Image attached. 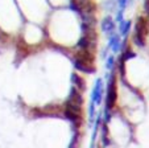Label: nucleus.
<instances>
[{
	"label": "nucleus",
	"instance_id": "1",
	"mask_svg": "<svg viewBox=\"0 0 149 148\" xmlns=\"http://www.w3.org/2000/svg\"><path fill=\"white\" fill-rule=\"evenodd\" d=\"M70 8L79 12L81 15H94V12L96 11L95 3L88 0H71Z\"/></svg>",
	"mask_w": 149,
	"mask_h": 148
},
{
	"label": "nucleus",
	"instance_id": "2",
	"mask_svg": "<svg viewBox=\"0 0 149 148\" xmlns=\"http://www.w3.org/2000/svg\"><path fill=\"white\" fill-rule=\"evenodd\" d=\"M116 98H118V93H116V86H115V78H111L110 85H108L107 90V99H106V110L110 111L116 103Z\"/></svg>",
	"mask_w": 149,
	"mask_h": 148
},
{
	"label": "nucleus",
	"instance_id": "3",
	"mask_svg": "<svg viewBox=\"0 0 149 148\" xmlns=\"http://www.w3.org/2000/svg\"><path fill=\"white\" fill-rule=\"evenodd\" d=\"M136 34H140L145 39V36L148 34V21L144 17H139L137 24H136Z\"/></svg>",
	"mask_w": 149,
	"mask_h": 148
},
{
	"label": "nucleus",
	"instance_id": "4",
	"mask_svg": "<svg viewBox=\"0 0 149 148\" xmlns=\"http://www.w3.org/2000/svg\"><path fill=\"white\" fill-rule=\"evenodd\" d=\"M66 102L73 103V105H77V106H82V103H83V98H82V95L78 93V90H77L75 87H73Z\"/></svg>",
	"mask_w": 149,
	"mask_h": 148
},
{
	"label": "nucleus",
	"instance_id": "5",
	"mask_svg": "<svg viewBox=\"0 0 149 148\" xmlns=\"http://www.w3.org/2000/svg\"><path fill=\"white\" fill-rule=\"evenodd\" d=\"M75 60L82 62H86V64H91L93 65L94 61V56L90 53V51H79L78 53L75 54Z\"/></svg>",
	"mask_w": 149,
	"mask_h": 148
},
{
	"label": "nucleus",
	"instance_id": "6",
	"mask_svg": "<svg viewBox=\"0 0 149 148\" xmlns=\"http://www.w3.org/2000/svg\"><path fill=\"white\" fill-rule=\"evenodd\" d=\"M102 79L98 78V81H96L95 83V87H94V91H93V95H91V99H93L94 103H100L102 101Z\"/></svg>",
	"mask_w": 149,
	"mask_h": 148
},
{
	"label": "nucleus",
	"instance_id": "7",
	"mask_svg": "<svg viewBox=\"0 0 149 148\" xmlns=\"http://www.w3.org/2000/svg\"><path fill=\"white\" fill-rule=\"evenodd\" d=\"M74 66H75V69L81 70V72H84V73H94L95 72V69H94V66L91 64H86V62L78 61V60L74 61Z\"/></svg>",
	"mask_w": 149,
	"mask_h": 148
},
{
	"label": "nucleus",
	"instance_id": "8",
	"mask_svg": "<svg viewBox=\"0 0 149 148\" xmlns=\"http://www.w3.org/2000/svg\"><path fill=\"white\" fill-rule=\"evenodd\" d=\"M113 27H115V24H113L112 19H111L110 16L104 17L103 21H102V29H103V32H107V33H110V32H112Z\"/></svg>",
	"mask_w": 149,
	"mask_h": 148
},
{
	"label": "nucleus",
	"instance_id": "9",
	"mask_svg": "<svg viewBox=\"0 0 149 148\" xmlns=\"http://www.w3.org/2000/svg\"><path fill=\"white\" fill-rule=\"evenodd\" d=\"M95 45L91 44L90 41H88V39H86V37H82V39H79L78 44H77V48H79L81 51H88L90 48H94Z\"/></svg>",
	"mask_w": 149,
	"mask_h": 148
},
{
	"label": "nucleus",
	"instance_id": "10",
	"mask_svg": "<svg viewBox=\"0 0 149 148\" xmlns=\"http://www.w3.org/2000/svg\"><path fill=\"white\" fill-rule=\"evenodd\" d=\"M71 81L75 83V86L78 87L79 90H84L86 89V82H84V79L82 78V77H79L78 74H71Z\"/></svg>",
	"mask_w": 149,
	"mask_h": 148
},
{
	"label": "nucleus",
	"instance_id": "11",
	"mask_svg": "<svg viewBox=\"0 0 149 148\" xmlns=\"http://www.w3.org/2000/svg\"><path fill=\"white\" fill-rule=\"evenodd\" d=\"M82 20H83V25L86 27L94 28V25L96 24V17L94 15H82Z\"/></svg>",
	"mask_w": 149,
	"mask_h": 148
},
{
	"label": "nucleus",
	"instance_id": "12",
	"mask_svg": "<svg viewBox=\"0 0 149 148\" xmlns=\"http://www.w3.org/2000/svg\"><path fill=\"white\" fill-rule=\"evenodd\" d=\"M108 46H112V51L115 52H118L119 49H120V39H119V36H115V37H112L111 39V41H110V45Z\"/></svg>",
	"mask_w": 149,
	"mask_h": 148
},
{
	"label": "nucleus",
	"instance_id": "13",
	"mask_svg": "<svg viewBox=\"0 0 149 148\" xmlns=\"http://www.w3.org/2000/svg\"><path fill=\"white\" fill-rule=\"evenodd\" d=\"M131 29V21H121L120 24V32L123 36H127Z\"/></svg>",
	"mask_w": 149,
	"mask_h": 148
},
{
	"label": "nucleus",
	"instance_id": "14",
	"mask_svg": "<svg viewBox=\"0 0 149 148\" xmlns=\"http://www.w3.org/2000/svg\"><path fill=\"white\" fill-rule=\"evenodd\" d=\"M133 40H135V44L137 45V46H144V45H145V39H144L143 36H140V34H136L135 33Z\"/></svg>",
	"mask_w": 149,
	"mask_h": 148
},
{
	"label": "nucleus",
	"instance_id": "15",
	"mask_svg": "<svg viewBox=\"0 0 149 148\" xmlns=\"http://www.w3.org/2000/svg\"><path fill=\"white\" fill-rule=\"evenodd\" d=\"M133 57H136V54L133 53L132 51H130V49H128V51L124 52V54H123V57H121V60H123V61H127V60L133 58Z\"/></svg>",
	"mask_w": 149,
	"mask_h": 148
},
{
	"label": "nucleus",
	"instance_id": "16",
	"mask_svg": "<svg viewBox=\"0 0 149 148\" xmlns=\"http://www.w3.org/2000/svg\"><path fill=\"white\" fill-rule=\"evenodd\" d=\"M112 66H113V57H108L106 67H107V69H112Z\"/></svg>",
	"mask_w": 149,
	"mask_h": 148
},
{
	"label": "nucleus",
	"instance_id": "17",
	"mask_svg": "<svg viewBox=\"0 0 149 148\" xmlns=\"http://www.w3.org/2000/svg\"><path fill=\"white\" fill-rule=\"evenodd\" d=\"M93 118H94V102H91V105H90V119L93 120Z\"/></svg>",
	"mask_w": 149,
	"mask_h": 148
},
{
	"label": "nucleus",
	"instance_id": "18",
	"mask_svg": "<svg viewBox=\"0 0 149 148\" xmlns=\"http://www.w3.org/2000/svg\"><path fill=\"white\" fill-rule=\"evenodd\" d=\"M121 20H123V11H119L118 16H116V21H118V22H121Z\"/></svg>",
	"mask_w": 149,
	"mask_h": 148
},
{
	"label": "nucleus",
	"instance_id": "19",
	"mask_svg": "<svg viewBox=\"0 0 149 148\" xmlns=\"http://www.w3.org/2000/svg\"><path fill=\"white\" fill-rule=\"evenodd\" d=\"M144 9H145V12L149 15V0H145V1H144Z\"/></svg>",
	"mask_w": 149,
	"mask_h": 148
},
{
	"label": "nucleus",
	"instance_id": "20",
	"mask_svg": "<svg viewBox=\"0 0 149 148\" xmlns=\"http://www.w3.org/2000/svg\"><path fill=\"white\" fill-rule=\"evenodd\" d=\"M125 4H127V0H120V1H119V6H120L121 8H124V7H125Z\"/></svg>",
	"mask_w": 149,
	"mask_h": 148
}]
</instances>
